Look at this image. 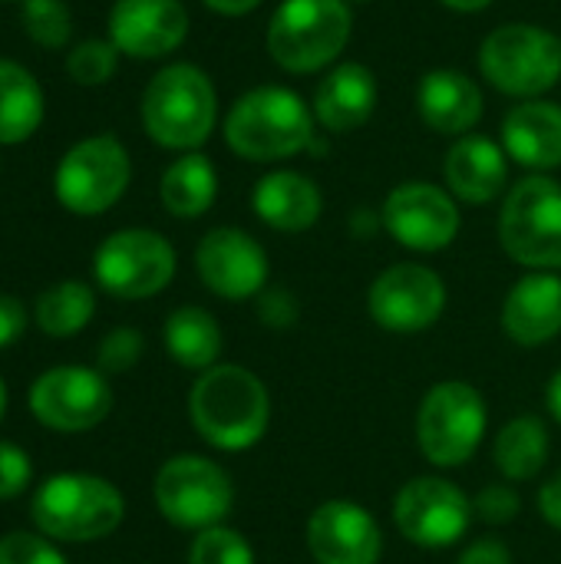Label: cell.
I'll return each instance as SVG.
<instances>
[{
	"mask_svg": "<svg viewBox=\"0 0 561 564\" xmlns=\"http://www.w3.org/2000/svg\"><path fill=\"white\" fill-rule=\"evenodd\" d=\"M188 416L208 446L241 453L265 440L271 397L251 370L238 364H215L195 380L188 393Z\"/></svg>",
	"mask_w": 561,
	"mask_h": 564,
	"instance_id": "1",
	"label": "cell"
},
{
	"mask_svg": "<svg viewBox=\"0 0 561 564\" xmlns=\"http://www.w3.org/2000/svg\"><path fill=\"white\" fill-rule=\"evenodd\" d=\"M314 109L288 86H258L225 116V142L248 162H281L314 142Z\"/></svg>",
	"mask_w": 561,
	"mask_h": 564,
	"instance_id": "2",
	"label": "cell"
},
{
	"mask_svg": "<svg viewBox=\"0 0 561 564\" xmlns=\"http://www.w3.org/2000/svg\"><path fill=\"white\" fill-rule=\"evenodd\" d=\"M218 119V93L195 63L162 66L142 93L145 135L172 152H195L208 142Z\"/></svg>",
	"mask_w": 561,
	"mask_h": 564,
	"instance_id": "3",
	"label": "cell"
},
{
	"mask_svg": "<svg viewBox=\"0 0 561 564\" xmlns=\"http://www.w3.org/2000/svg\"><path fill=\"white\" fill-rule=\"evenodd\" d=\"M347 0H284L268 23V53L288 73H317L350 43Z\"/></svg>",
	"mask_w": 561,
	"mask_h": 564,
	"instance_id": "4",
	"label": "cell"
},
{
	"mask_svg": "<svg viewBox=\"0 0 561 564\" xmlns=\"http://www.w3.org/2000/svg\"><path fill=\"white\" fill-rule=\"evenodd\" d=\"M33 522L60 542H96L122 525L126 502L119 489L99 476L63 473L46 479L33 496Z\"/></svg>",
	"mask_w": 561,
	"mask_h": 564,
	"instance_id": "5",
	"label": "cell"
},
{
	"mask_svg": "<svg viewBox=\"0 0 561 564\" xmlns=\"http://www.w3.org/2000/svg\"><path fill=\"white\" fill-rule=\"evenodd\" d=\"M479 69L499 93L536 99L561 79V36L536 23H506L483 40Z\"/></svg>",
	"mask_w": 561,
	"mask_h": 564,
	"instance_id": "6",
	"label": "cell"
},
{
	"mask_svg": "<svg viewBox=\"0 0 561 564\" xmlns=\"http://www.w3.org/2000/svg\"><path fill=\"white\" fill-rule=\"evenodd\" d=\"M499 241L522 268H561V185L555 178L529 175L509 188L499 212Z\"/></svg>",
	"mask_w": 561,
	"mask_h": 564,
	"instance_id": "7",
	"label": "cell"
},
{
	"mask_svg": "<svg viewBox=\"0 0 561 564\" xmlns=\"http://www.w3.org/2000/svg\"><path fill=\"white\" fill-rule=\"evenodd\" d=\"M486 433V400L473 383L443 380L436 383L417 413V443L420 453L440 466L453 469L476 456Z\"/></svg>",
	"mask_w": 561,
	"mask_h": 564,
	"instance_id": "8",
	"label": "cell"
},
{
	"mask_svg": "<svg viewBox=\"0 0 561 564\" xmlns=\"http://www.w3.org/2000/svg\"><path fill=\"white\" fill-rule=\"evenodd\" d=\"M132 162L116 135L79 139L56 165V202L73 215H103L129 188Z\"/></svg>",
	"mask_w": 561,
	"mask_h": 564,
	"instance_id": "9",
	"label": "cell"
},
{
	"mask_svg": "<svg viewBox=\"0 0 561 564\" xmlns=\"http://www.w3.org/2000/svg\"><path fill=\"white\" fill-rule=\"evenodd\" d=\"M155 506L175 529H215L235 506V486L228 473L195 453L169 459L155 476Z\"/></svg>",
	"mask_w": 561,
	"mask_h": 564,
	"instance_id": "10",
	"label": "cell"
},
{
	"mask_svg": "<svg viewBox=\"0 0 561 564\" xmlns=\"http://www.w3.org/2000/svg\"><path fill=\"white\" fill-rule=\"evenodd\" d=\"M99 288L119 301H142L169 288L175 278V248L149 228H126L109 235L93 258Z\"/></svg>",
	"mask_w": 561,
	"mask_h": 564,
	"instance_id": "11",
	"label": "cell"
},
{
	"mask_svg": "<svg viewBox=\"0 0 561 564\" xmlns=\"http://www.w3.org/2000/svg\"><path fill=\"white\" fill-rule=\"evenodd\" d=\"M473 502L440 476L410 479L393 499V522L417 549H450L473 525Z\"/></svg>",
	"mask_w": 561,
	"mask_h": 564,
	"instance_id": "12",
	"label": "cell"
},
{
	"mask_svg": "<svg viewBox=\"0 0 561 564\" xmlns=\"http://www.w3.org/2000/svg\"><path fill=\"white\" fill-rule=\"evenodd\" d=\"M446 307V284L427 264H393L367 291L370 317L390 334L430 330Z\"/></svg>",
	"mask_w": 561,
	"mask_h": 564,
	"instance_id": "13",
	"label": "cell"
},
{
	"mask_svg": "<svg viewBox=\"0 0 561 564\" xmlns=\"http://www.w3.org/2000/svg\"><path fill=\"white\" fill-rule=\"evenodd\" d=\"M109 410L112 390L89 367H53L30 387V413L56 433L93 430Z\"/></svg>",
	"mask_w": 561,
	"mask_h": 564,
	"instance_id": "14",
	"label": "cell"
},
{
	"mask_svg": "<svg viewBox=\"0 0 561 564\" xmlns=\"http://www.w3.org/2000/svg\"><path fill=\"white\" fill-rule=\"evenodd\" d=\"M384 228L393 241L410 251H443L460 235V208L453 195L430 182L397 185L380 212Z\"/></svg>",
	"mask_w": 561,
	"mask_h": 564,
	"instance_id": "15",
	"label": "cell"
},
{
	"mask_svg": "<svg viewBox=\"0 0 561 564\" xmlns=\"http://www.w3.org/2000/svg\"><path fill=\"white\" fill-rule=\"evenodd\" d=\"M202 284L225 301L258 297L268 284V254L241 228H212L195 248Z\"/></svg>",
	"mask_w": 561,
	"mask_h": 564,
	"instance_id": "16",
	"label": "cell"
},
{
	"mask_svg": "<svg viewBox=\"0 0 561 564\" xmlns=\"http://www.w3.org/2000/svg\"><path fill=\"white\" fill-rule=\"evenodd\" d=\"M188 36L182 0H116L109 10V40L122 56L162 59Z\"/></svg>",
	"mask_w": 561,
	"mask_h": 564,
	"instance_id": "17",
	"label": "cell"
},
{
	"mask_svg": "<svg viewBox=\"0 0 561 564\" xmlns=\"http://www.w3.org/2000/svg\"><path fill=\"white\" fill-rule=\"evenodd\" d=\"M308 549L317 564H377L384 535L377 519L347 499H331L308 522Z\"/></svg>",
	"mask_w": 561,
	"mask_h": 564,
	"instance_id": "18",
	"label": "cell"
},
{
	"mask_svg": "<svg viewBox=\"0 0 561 564\" xmlns=\"http://www.w3.org/2000/svg\"><path fill=\"white\" fill-rule=\"evenodd\" d=\"M443 178L460 202L489 205L506 192L509 182L506 149L486 135H460L446 152Z\"/></svg>",
	"mask_w": 561,
	"mask_h": 564,
	"instance_id": "19",
	"label": "cell"
},
{
	"mask_svg": "<svg viewBox=\"0 0 561 564\" xmlns=\"http://www.w3.org/2000/svg\"><path fill=\"white\" fill-rule=\"evenodd\" d=\"M483 89L463 69H430L417 86V112L433 132L470 135L483 119Z\"/></svg>",
	"mask_w": 561,
	"mask_h": 564,
	"instance_id": "20",
	"label": "cell"
},
{
	"mask_svg": "<svg viewBox=\"0 0 561 564\" xmlns=\"http://www.w3.org/2000/svg\"><path fill=\"white\" fill-rule=\"evenodd\" d=\"M503 330L522 347H542L561 334V278L539 271L516 281L503 304Z\"/></svg>",
	"mask_w": 561,
	"mask_h": 564,
	"instance_id": "21",
	"label": "cell"
},
{
	"mask_svg": "<svg viewBox=\"0 0 561 564\" xmlns=\"http://www.w3.org/2000/svg\"><path fill=\"white\" fill-rule=\"evenodd\" d=\"M377 96H380V89H377L374 69H367L364 63L347 59V63L334 66V69L317 83V89H314V106H311V109H314V119H317L327 132L341 135V132L360 129V126L374 116Z\"/></svg>",
	"mask_w": 561,
	"mask_h": 564,
	"instance_id": "22",
	"label": "cell"
},
{
	"mask_svg": "<svg viewBox=\"0 0 561 564\" xmlns=\"http://www.w3.org/2000/svg\"><path fill=\"white\" fill-rule=\"evenodd\" d=\"M503 149L526 169L561 165V106L549 99L516 102L503 119Z\"/></svg>",
	"mask_w": 561,
	"mask_h": 564,
	"instance_id": "23",
	"label": "cell"
},
{
	"mask_svg": "<svg viewBox=\"0 0 561 564\" xmlns=\"http://www.w3.org/2000/svg\"><path fill=\"white\" fill-rule=\"evenodd\" d=\"M251 208L268 228L298 235V231L314 228V221L324 212V198H321V188L308 175L281 169V172L265 175L255 185Z\"/></svg>",
	"mask_w": 561,
	"mask_h": 564,
	"instance_id": "24",
	"label": "cell"
},
{
	"mask_svg": "<svg viewBox=\"0 0 561 564\" xmlns=\"http://www.w3.org/2000/svg\"><path fill=\"white\" fill-rule=\"evenodd\" d=\"M43 112L46 99L36 76L17 59H0V145L26 142L40 129Z\"/></svg>",
	"mask_w": 561,
	"mask_h": 564,
	"instance_id": "25",
	"label": "cell"
},
{
	"mask_svg": "<svg viewBox=\"0 0 561 564\" xmlns=\"http://www.w3.org/2000/svg\"><path fill=\"white\" fill-rule=\"evenodd\" d=\"M159 195L169 215L175 218H198L212 208L218 195V172L208 155L185 152L179 155L159 182Z\"/></svg>",
	"mask_w": 561,
	"mask_h": 564,
	"instance_id": "26",
	"label": "cell"
},
{
	"mask_svg": "<svg viewBox=\"0 0 561 564\" xmlns=\"http://www.w3.org/2000/svg\"><path fill=\"white\" fill-rule=\"evenodd\" d=\"M165 350L179 367L205 373L222 354V327L205 307H179L165 321Z\"/></svg>",
	"mask_w": 561,
	"mask_h": 564,
	"instance_id": "27",
	"label": "cell"
},
{
	"mask_svg": "<svg viewBox=\"0 0 561 564\" xmlns=\"http://www.w3.org/2000/svg\"><path fill=\"white\" fill-rule=\"evenodd\" d=\"M493 459H496V469L513 482L536 479L549 459L546 423L539 416H516L513 423H506L496 436Z\"/></svg>",
	"mask_w": 561,
	"mask_h": 564,
	"instance_id": "28",
	"label": "cell"
},
{
	"mask_svg": "<svg viewBox=\"0 0 561 564\" xmlns=\"http://www.w3.org/2000/svg\"><path fill=\"white\" fill-rule=\"evenodd\" d=\"M96 311V294L83 281H60L36 297V327L50 337L79 334Z\"/></svg>",
	"mask_w": 561,
	"mask_h": 564,
	"instance_id": "29",
	"label": "cell"
},
{
	"mask_svg": "<svg viewBox=\"0 0 561 564\" xmlns=\"http://www.w3.org/2000/svg\"><path fill=\"white\" fill-rule=\"evenodd\" d=\"M23 30L43 50H63L73 33V13L63 0H23Z\"/></svg>",
	"mask_w": 561,
	"mask_h": 564,
	"instance_id": "30",
	"label": "cell"
},
{
	"mask_svg": "<svg viewBox=\"0 0 561 564\" xmlns=\"http://www.w3.org/2000/svg\"><path fill=\"white\" fill-rule=\"evenodd\" d=\"M119 63V50L112 40H83L66 56V73L79 86H103L112 79Z\"/></svg>",
	"mask_w": 561,
	"mask_h": 564,
	"instance_id": "31",
	"label": "cell"
},
{
	"mask_svg": "<svg viewBox=\"0 0 561 564\" xmlns=\"http://www.w3.org/2000/svg\"><path fill=\"white\" fill-rule=\"evenodd\" d=\"M188 564H255V552L245 535L215 525L198 532V539L188 549Z\"/></svg>",
	"mask_w": 561,
	"mask_h": 564,
	"instance_id": "32",
	"label": "cell"
},
{
	"mask_svg": "<svg viewBox=\"0 0 561 564\" xmlns=\"http://www.w3.org/2000/svg\"><path fill=\"white\" fill-rule=\"evenodd\" d=\"M0 564H66V558L30 532H10L0 539Z\"/></svg>",
	"mask_w": 561,
	"mask_h": 564,
	"instance_id": "33",
	"label": "cell"
},
{
	"mask_svg": "<svg viewBox=\"0 0 561 564\" xmlns=\"http://www.w3.org/2000/svg\"><path fill=\"white\" fill-rule=\"evenodd\" d=\"M142 357V334L132 327H116L103 344H99V367L106 373H122L136 367Z\"/></svg>",
	"mask_w": 561,
	"mask_h": 564,
	"instance_id": "34",
	"label": "cell"
},
{
	"mask_svg": "<svg viewBox=\"0 0 561 564\" xmlns=\"http://www.w3.org/2000/svg\"><path fill=\"white\" fill-rule=\"evenodd\" d=\"M519 509H522L519 492H516L513 486H503V482L486 486V489L473 499V512H476V519H483L486 525H509V522H516Z\"/></svg>",
	"mask_w": 561,
	"mask_h": 564,
	"instance_id": "35",
	"label": "cell"
},
{
	"mask_svg": "<svg viewBox=\"0 0 561 564\" xmlns=\"http://www.w3.org/2000/svg\"><path fill=\"white\" fill-rule=\"evenodd\" d=\"M258 317L271 330H288L298 321V301L284 288H265L258 294Z\"/></svg>",
	"mask_w": 561,
	"mask_h": 564,
	"instance_id": "36",
	"label": "cell"
},
{
	"mask_svg": "<svg viewBox=\"0 0 561 564\" xmlns=\"http://www.w3.org/2000/svg\"><path fill=\"white\" fill-rule=\"evenodd\" d=\"M30 476L33 469H30L26 453L10 443H0V499L20 496L30 486Z\"/></svg>",
	"mask_w": 561,
	"mask_h": 564,
	"instance_id": "37",
	"label": "cell"
},
{
	"mask_svg": "<svg viewBox=\"0 0 561 564\" xmlns=\"http://www.w3.org/2000/svg\"><path fill=\"white\" fill-rule=\"evenodd\" d=\"M26 330V311L17 297L0 294V350L10 347L13 340H20V334Z\"/></svg>",
	"mask_w": 561,
	"mask_h": 564,
	"instance_id": "38",
	"label": "cell"
},
{
	"mask_svg": "<svg viewBox=\"0 0 561 564\" xmlns=\"http://www.w3.org/2000/svg\"><path fill=\"white\" fill-rule=\"evenodd\" d=\"M460 564H513V552L496 539H479L460 555Z\"/></svg>",
	"mask_w": 561,
	"mask_h": 564,
	"instance_id": "39",
	"label": "cell"
},
{
	"mask_svg": "<svg viewBox=\"0 0 561 564\" xmlns=\"http://www.w3.org/2000/svg\"><path fill=\"white\" fill-rule=\"evenodd\" d=\"M539 512H542V519L552 529L561 532V469L542 486V492H539Z\"/></svg>",
	"mask_w": 561,
	"mask_h": 564,
	"instance_id": "40",
	"label": "cell"
},
{
	"mask_svg": "<svg viewBox=\"0 0 561 564\" xmlns=\"http://www.w3.org/2000/svg\"><path fill=\"white\" fill-rule=\"evenodd\" d=\"M208 10L215 13H225V17H241V13H251L261 0H202Z\"/></svg>",
	"mask_w": 561,
	"mask_h": 564,
	"instance_id": "41",
	"label": "cell"
},
{
	"mask_svg": "<svg viewBox=\"0 0 561 564\" xmlns=\"http://www.w3.org/2000/svg\"><path fill=\"white\" fill-rule=\"evenodd\" d=\"M546 400H549V413L555 416V423L561 426V370L552 377V383H549V393H546Z\"/></svg>",
	"mask_w": 561,
	"mask_h": 564,
	"instance_id": "42",
	"label": "cell"
},
{
	"mask_svg": "<svg viewBox=\"0 0 561 564\" xmlns=\"http://www.w3.org/2000/svg\"><path fill=\"white\" fill-rule=\"evenodd\" d=\"M440 3L450 10H460V13H476V10H486L493 0H440Z\"/></svg>",
	"mask_w": 561,
	"mask_h": 564,
	"instance_id": "43",
	"label": "cell"
},
{
	"mask_svg": "<svg viewBox=\"0 0 561 564\" xmlns=\"http://www.w3.org/2000/svg\"><path fill=\"white\" fill-rule=\"evenodd\" d=\"M3 406H7V387H3V380H0V420H3Z\"/></svg>",
	"mask_w": 561,
	"mask_h": 564,
	"instance_id": "44",
	"label": "cell"
},
{
	"mask_svg": "<svg viewBox=\"0 0 561 564\" xmlns=\"http://www.w3.org/2000/svg\"><path fill=\"white\" fill-rule=\"evenodd\" d=\"M347 3H370V0H347Z\"/></svg>",
	"mask_w": 561,
	"mask_h": 564,
	"instance_id": "45",
	"label": "cell"
}]
</instances>
